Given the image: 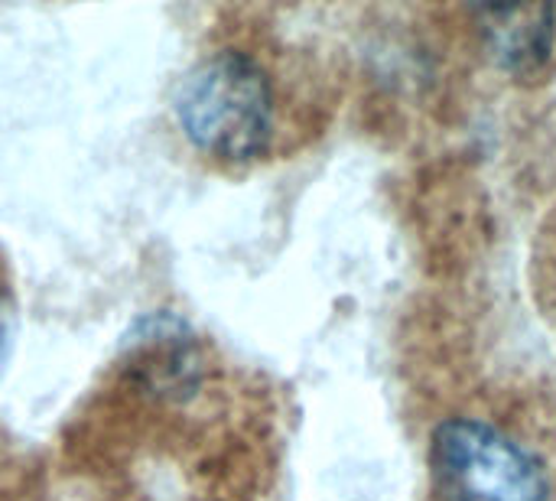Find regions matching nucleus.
Masks as SVG:
<instances>
[{"label": "nucleus", "mask_w": 556, "mask_h": 501, "mask_svg": "<svg viewBox=\"0 0 556 501\" xmlns=\"http://www.w3.org/2000/svg\"><path fill=\"white\" fill-rule=\"evenodd\" d=\"M176 124L202 156L215 163L257 160L277 127V95L267 68L241 49L205 55L176 91Z\"/></svg>", "instance_id": "1"}, {"label": "nucleus", "mask_w": 556, "mask_h": 501, "mask_svg": "<svg viewBox=\"0 0 556 501\" xmlns=\"http://www.w3.org/2000/svg\"><path fill=\"white\" fill-rule=\"evenodd\" d=\"M430 473L443 501H547V469L515 437L476 417L433 430Z\"/></svg>", "instance_id": "2"}, {"label": "nucleus", "mask_w": 556, "mask_h": 501, "mask_svg": "<svg viewBox=\"0 0 556 501\" xmlns=\"http://www.w3.org/2000/svg\"><path fill=\"white\" fill-rule=\"evenodd\" d=\"M476 23L489 55L515 75L544 68L554 55L556 10L547 3H492L476 7Z\"/></svg>", "instance_id": "3"}, {"label": "nucleus", "mask_w": 556, "mask_h": 501, "mask_svg": "<svg viewBox=\"0 0 556 501\" xmlns=\"http://www.w3.org/2000/svg\"><path fill=\"white\" fill-rule=\"evenodd\" d=\"M10 339H13V313H10L7 293L0 290V365L10 352Z\"/></svg>", "instance_id": "4"}]
</instances>
